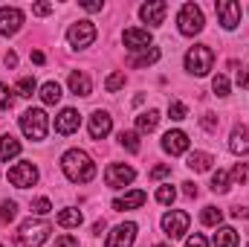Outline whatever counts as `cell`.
Masks as SVG:
<instances>
[{"mask_svg":"<svg viewBox=\"0 0 249 247\" xmlns=\"http://www.w3.org/2000/svg\"><path fill=\"white\" fill-rule=\"evenodd\" d=\"M61 169H64V175H67V181H72V184H90V181L96 178V163H93L90 154L81 151V148H70V151L64 154Z\"/></svg>","mask_w":249,"mask_h":247,"instance_id":"cell-1","label":"cell"},{"mask_svg":"<svg viewBox=\"0 0 249 247\" xmlns=\"http://www.w3.org/2000/svg\"><path fill=\"white\" fill-rule=\"evenodd\" d=\"M50 239V224L47 221H23L20 224V233L15 236V245L18 247H41Z\"/></svg>","mask_w":249,"mask_h":247,"instance_id":"cell-2","label":"cell"},{"mask_svg":"<svg viewBox=\"0 0 249 247\" xmlns=\"http://www.w3.org/2000/svg\"><path fill=\"white\" fill-rule=\"evenodd\" d=\"M47 128H50V120H47V114H44L41 108L23 111V117H20V131H23L29 140H44V137H47Z\"/></svg>","mask_w":249,"mask_h":247,"instance_id":"cell-3","label":"cell"},{"mask_svg":"<svg viewBox=\"0 0 249 247\" xmlns=\"http://www.w3.org/2000/svg\"><path fill=\"white\" fill-rule=\"evenodd\" d=\"M212 64H214V53H212L209 47H203V44L191 47L186 53V70L194 73V76H206V73L212 70Z\"/></svg>","mask_w":249,"mask_h":247,"instance_id":"cell-4","label":"cell"},{"mask_svg":"<svg viewBox=\"0 0 249 247\" xmlns=\"http://www.w3.org/2000/svg\"><path fill=\"white\" fill-rule=\"evenodd\" d=\"M177 23H180V32L183 35H197V32H203V12H200V6H194V3H186L183 9H180V15H177Z\"/></svg>","mask_w":249,"mask_h":247,"instance_id":"cell-5","label":"cell"},{"mask_svg":"<svg viewBox=\"0 0 249 247\" xmlns=\"http://www.w3.org/2000/svg\"><path fill=\"white\" fill-rule=\"evenodd\" d=\"M188 224H191L188 212H180V209H171V212L162 215V230H165L168 239H183L188 233Z\"/></svg>","mask_w":249,"mask_h":247,"instance_id":"cell-6","label":"cell"},{"mask_svg":"<svg viewBox=\"0 0 249 247\" xmlns=\"http://www.w3.org/2000/svg\"><path fill=\"white\" fill-rule=\"evenodd\" d=\"M67 41L78 50V47H90L93 41H96V26H93V21H75L72 26H70V32H67Z\"/></svg>","mask_w":249,"mask_h":247,"instance_id":"cell-7","label":"cell"},{"mask_svg":"<svg viewBox=\"0 0 249 247\" xmlns=\"http://www.w3.org/2000/svg\"><path fill=\"white\" fill-rule=\"evenodd\" d=\"M35 181H38L35 163H18V166L9 169V184L18 186V189H26V186H32Z\"/></svg>","mask_w":249,"mask_h":247,"instance_id":"cell-8","label":"cell"},{"mask_svg":"<svg viewBox=\"0 0 249 247\" xmlns=\"http://www.w3.org/2000/svg\"><path fill=\"white\" fill-rule=\"evenodd\" d=\"M23 26V12L18 6H3L0 9V35H15Z\"/></svg>","mask_w":249,"mask_h":247,"instance_id":"cell-9","label":"cell"},{"mask_svg":"<svg viewBox=\"0 0 249 247\" xmlns=\"http://www.w3.org/2000/svg\"><path fill=\"white\" fill-rule=\"evenodd\" d=\"M136 178V172L130 169V166H124V163H110L107 166V172H105V181L110 189H122L124 184H130Z\"/></svg>","mask_w":249,"mask_h":247,"instance_id":"cell-10","label":"cell"},{"mask_svg":"<svg viewBox=\"0 0 249 247\" xmlns=\"http://www.w3.org/2000/svg\"><path fill=\"white\" fill-rule=\"evenodd\" d=\"M133 239H136V224L124 221L119 227H113V233L107 236V245L105 247H133Z\"/></svg>","mask_w":249,"mask_h":247,"instance_id":"cell-11","label":"cell"},{"mask_svg":"<svg viewBox=\"0 0 249 247\" xmlns=\"http://www.w3.org/2000/svg\"><path fill=\"white\" fill-rule=\"evenodd\" d=\"M214 9H217V18H220L223 29H235V26L241 23V3H235V0H220Z\"/></svg>","mask_w":249,"mask_h":247,"instance_id":"cell-12","label":"cell"},{"mask_svg":"<svg viewBox=\"0 0 249 247\" xmlns=\"http://www.w3.org/2000/svg\"><path fill=\"white\" fill-rule=\"evenodd\" d=\"M165 12H168V3H165V0H151V3H145V6L139 9V18H142L145 23H151V26H162Z\"/></svg>","mask_w":249,"mask_h":247,"instance_id":"cell-13","label":"cell"},{"mask_svg":"<svg viewBox=\"0 0 249 247\" xmlns=\"http://www.w3.org/2000/svg\"><path fill=\"white\" fill-rule=\"evenodd\" d=\"M110 128H113V120L107 111H93V117H90V137L93 140H105L110 134Z\"/></svg>","mask_w":249,"mask_h":247,"instance_id":"cell-14","label":"cell"},{"mask_svg":"<svg viewBox=\"0 0 249 247\" xmlns=\"http://www.w3.org/2000/svg\"><path fill=\"white\" fill-rule=\"evenodd\" d=\"M78 125H81V114L75 108H64L55 117V131L58 134H72V131H78Z\"/></svg>","mask_w":249,"mask_h":247,"instance_id":"cell-15","label":"cell"},{"mask_svg":"<svg viewBox=\"0 0 249 247\" xmlns=\"http://www.w3.org/2000/svg\"><path fill=\"white\" fill-rule=\"evenodd\" d=\"M162 148L168 154H186L188 151V134L186 131H168L162 137Z\"/></svg>","mask_w":249,"mask_h":247,"instance_id":"cell-16","label":"cell"},{"mask_svg":"<svg viewBox=\"0 0 249 247\" xmlns=\"http://www.w3.org/2000/svg\"><path fill=\"white\" fill-rule=\"evenodd\" d=\"M122 41H124V47L127 50H148L151 47V32L148 29H124V35H122Z\"/></svg>","mask_w":249,"mask_h":247,"instance_id":"cell-17","label":"cell"},{"mask_svg":"<svg viewBox=\"0 0 249 247\" xmlns=\"http://www.w3.org/2000/svg\"><path fill=\"white\" fill-rule=\"evenodd\" d=\"M145 201H148V195H145L142 189H133V192H127L124 198H116V201H113V209H116V212H124V209H139Z\"/></svg>","mask_w":249,"mask_h":247,"instance_id":"cell-18","label":"cell"},{"mask_svg":"<svg viewBox=\"0 0 249 247\" xmlns=\"http://www.w3.org/2000/svg\"><path fill=\"white\" fill-rule=\"evenodd\" d=\"M229 148H232L235 154H249V128H244V125H235V128H232Z\"/></svg>","mask_w":249,"mask_h":247,"instance_id":"cell-19","label":"cell"},{"mask_svg":"<svg viewBox=\"0 0 249 247\" xmlns=\"http://www.w3.org/2000/svg\"><path fill=\"white\" fill-rule=\"evenodd\" d=\"M20 154V143L12 137V134H3L0 137V163H9L12 157Z\"/></svg>","mask_w":249,"mask_h":247,"instance_id":"cell-20","label":"cell"},{"mask_svg":"<svg viewBox=\"0 0 249 247\" xmlns=\"http://www.w3.org/2000/svg\"><path fill=\"white\" fill-rule=\"evenodd\" d=\"M70 90H72L75 96H90V90H93V84H90V79H87L84 73H78V70H72V73H70Z\"/></svg>","mask_w":249,"mask_h":247,"instance_id":"cell-21","label":"cell"},{"mask_svg":"<svg viewBox=\"0 0 249 247\" xmlns=\"http://www.w3.org/2000/svg\"><path fill=\"white\" fill-rule=\"evenodd\" d=\"M212 163H214V157L206 154V151H194V154H188V160H186V166L191 172H209Z\"/></svg>","mask_w":249,"mask_h":247,"instance_id":"cell-22","label":"cell"},{"mask_svg":"<svg viewBox=\"0 0 249 247\" xmlns=\"http://www.w3.org/2000/svg\"><path fill=\"white\" fill-rule=\"evenodd\" d=\"M61 84H58V82H47V84H44V87H41V102H44V105H58V102H61Z\"/></svg>","mask_w":249,"mask_h":247,"instance_id":"cell-23","label":"cell"},{"mask_svg":"<svg viewBox=\"0 0 249 247\" xmlns=\"http://www.w3.org/2000/svg\"><path fill=\"white\" fill-rule=\"evenodd\" d=\"M157 123H160V111H154V108L136 117V128H139L142 134H151V131L157 128Z\"/></svg>","mask_w":249,"mask_h":247,"instance_id":"cell-24","label":"cell"},{"mask_svg":"<svg viewBox=\"0 0 249 247\" xmlns=\"http://www.w3.org/2000/svg\"><path fill=\"white\" fill-rule=\"evenodd\" d=\"M238 233L232 230V227H220L217 233H214V247H238Z\"/></svg>","mask_w":249,"mask_h":247,"instance_id":"cell-25","label":"cell"},{"mask_svg":"<svg viewBox=\"0 0 249 247\" xmlns=\"http://www.w3.org/2000/svg\"><path fill=\"white\" fill-rule=\"evenodd\" d=\"M81 221H84L81 209H72V206H70V209H61V212H58V224H61V227H78Z\"/></svg>","mask_w":249,"mask_h":247,"instance_id":"cell-26","label":"cell"},{"mask_svg":"<svg viewBox=\"0 0 249 247\" xmlns=\"http://www.w3.org/2000/svg\"><path fill=\"white\" fill-rule=\"evenodd\" d=\"M200 221H203L206 227H217V224L223 221V212H220L217 206H206V209L200 212Z\"/></svg>","mask_w":249,"mask_h":247,"instance_id":"cell-27","label":"cell"},{"mask_svg":"<svg viewBox=\"0 0 249 247\" xmlns=\"http://www.w3.org/2000/svg\"><path fill=\"white\" fill-rule=\"evenodd\" d=\"M212 192H217V195H223V192H229V172H223V169H217V172L212 175Z\"/></svg>","mask_w":249,"mask_h":247,"instance_id":"cell-28","label":"cell"},{"mask_svg":"<svg viewBox=\"0 0 249 247\" xmlns=\"http://www.w3.org/2000/svg\"><path fill=\"white\" fill-rule=\"evenodd\" d=\"M119 143H122V148H127L130 154L139 151V134H136V131H122V134H119Z\"/></svg>","mask_w":249,"mask_h":247,"instance_id":"cell-29","label":"cell"},{"mask_svg":"<svg viewBox=\"0 0 249 247\" xmlns=\"http://www.w3.org/2000/svg\"><path fill=\"white\" fill-rule=\"evenodd\" d=\"M168 117H171L174 123H180V120L188 117V108L180 102V99H171V102H168Z\"/></svg>","mask_w":249,"mask_h":247,"instance_id":"cell-30","label":"cell"},{"mask_svg":"<svg viewBox=\"0 0 249 247\" xmlns=\"http://www.w3.org/2000/svg\"><path fill=\"white\" fill-rule=\"evenodd\" d=\"M15 215H18V204L15 201H3L0 204V221L9 224V221H15Z\"/></svg>","mask_w":249,"mask_h":247,"instance_id":"cell-31","label":"cell"},{"mask_svg":"<svg viewBox=\"0 0 249 247\" xmlns=\"http://www.w3.org/2000/svg\"><path fill=\"white\" fill-rule=\"evenodd\" d=\"M154 62H160V50H157V47H151L145 56L133 59V62H130V67H148V64H154Z\"/></svg>","mask_w":249,"mask_h":247,"instance_id":"cell-32","label":"cell"},{"mask_svg":"<svg viewBox=\"0 0 249 247\" xmlns=\"http://www.w3.org/2000/svg\"><path fill=\"white\" fill-rule=\"evenodd\" d=\"M212 90H214L217 96H229V79H226L223 73H217V76L212 79Z\"/></svg>","mask_w":249,"mask_h":247,"instance_id":"cell-33","label":"cell"},{"mask_svg":"<svg viewBox=\"0 0 249 247\" xmlns=\"http://www.w3.org/2000/svg\"><path fill=\"white\" fill-rule=\"evenodd\" d=\"M35 93V79L32 76H20L18 82V96H32Z\"/></svg>","mask_w":249,"mask_h":247,"instance_id":"cell-34","label":"cell"},{"mask_svg":"<svg viewBox=\"0 0 249 247\" xmlns=\"http://www.w3.org/2000/svg\"><path fill=\"white\" fill-rule=\"evenodd\" d=\"M174 198H177V189H174L171 184L157 189V201H160V204H174Z\"/></svg>","mask_w":249,"mask_h":247,"instance_id":"cell-35","label":"cell"},{"mask_svg":"<svg viewBox=\"0 0 249 247\" xmlns=\"http://www.w3.org/2000/svg\"><path fill=\"white\" fill-rule=\"evenodd\" d=\"M119 87H124V73H113V76H107L105 90H107V93H116Z\"/></svg>","mask_w":249,"mask_h":247,"instance_id":"cell-36","label":"cell"},{"mask_svg":"<svg viewBox=\"0 0 249 247\" xmlns=\"http://www.w3.org/2000/svg\"><path fill=\"white\" fill-rule=\"evenodd\" d=\"M12 93H15V90H12L9 84H0V108H3V111H9V108L15 105V96H12Z\"/></svg>","mask_w":249,"mask_h":247,"instance_id":"cell-37","label":"cell"},{"mask_svg":"<svg viewBox=\"0 0 249 247\" xmlns=\"http://www.w3.org/2000/svg\"><path fill=\"white\" fill-rule=\"evenodd\" d=\"M232 181H235V184H247L249 181V166L247 163H235V169H232Z\"/></svg>","mask_w":249,"mask_h":247,"instance_id":"cell-38","label":"cell"},{"mask_svg":"<svg viewBox=\"0 0 249 247\" xmlns=\"http://www.w3.org/2000/svg\"><path fill=\"white\" fill-rule=\"evenodd\" d=\"M50 209H53L50 198H38V201H32V212H35V215H47Z\"/></svg>","mask_w":249,"mask_h":247,"instance_id":"cell-39","label":"cell"},{"mask_svg":"<svg viewBox=\"0 0 249 247\" xmlns=\"http://www.w3.org/2000/svg\"><path fill=\"white\" fill-rule=\"evenodd\" d=\"M200 123H203V128H206L209 134H214V131H217V125H220V120H217L214 114H203V120H200Z\"/></svg>","mask_w":249,"mask_h":247,"instance_id":"cell-40","label":"cell"},{"mask_svg":"<svg viewBox=\"0 0 249 247\" xmlns=\"http://www.w3.org/2000/svg\"><path fill=\"white\" fill-rule=\"evenodd\" d=\"M168 175H171V166H168V163H162V166H154V169H151V178H154V181L168 178Z\"/></svg>","mask_w":249,"mask_h":247,"instance_id":"cell-41","label":"cell"},{"mask_svg":"<svg viewBox=\"0 0 249 247\" xmlns=\"http://www.w3.org/2000/svg\"><path fill=\"white\" fill-rule=\"evenodd\" d=\"M55 247H78V239L75 236H61V239H55Z\"/></svg>","mask_w":249,"mask_h":247,"instance_id":"cell-42","label":"cell"},{"mask_svg":"<svg viewBox=\"0 0 249 247\" xmlns=\"http://www.w3.org/2000/svg\"><path fill=\"white\" fill-rule=\"evenodd\" d=\"M53 9H55L53 3H35V6H32V12H35V15H50Z\"/></svg>","mask_w":249,"mask_h":247,"instance_id":"cell-43","label":"cell"},{"mask_svg":"<svg viewBox=\"0 0 249 247\" xmlns=\"http://www.w3.org/2000/svg\"><path fill=\"white\" fill-rule=\"evenodd\" d=\"M238 84H241L244 90H249V67H244V70L238 73Z\"/></svg>","mask_w":249,"mask_h":247,"instance_id":"cell-44","label":"cell"},{"mask_svg":"<svg viewBox=\"0 0 249 247\" xmlns=\"http://www.w3.org/2000/svg\"><path fill=\"white\" fill-rule=\"evenodd\" d=\"M186 247H206V239H203L200 233H194V236L186 242Z\"/></svg>","mask_w":249,"mask_h":247,"instance_id":"cell-45","label":"cell"},{"mask_svg":"<svg viewBox=\"0 0 249 247\" xmlns=\"http://www.w3.org/2000/svg\"><path fill=\"white\" fill-rule=\"evenodd\" d=\"M183 192H186L188 198H197V184H191V181H186V184H183Z\"/></svg>","mask_w":249,"mask_h":247,"instance_id":"cell-46","label":"cell"},{"mask_svg":"<svg viewBox=\"0 0 249 247\" xmlns=\"http://www.w3.org/2000/svg\"><path fill=\"white\" fill-rule=\"evenodd\" d=\"M3 62H6V67H18V56H15V53H6Z\"/></svg>","mask_w":249,"mask_h":247,"instance_id":"cell-47","label":"cell"},{"mask_svg":"<svg viewBox=\"0 0 249 247\" xmlns=\"http://www.w3.org/2000/svg\"><path fill=\"white\" fill-rule=\"evenodd\" d=\"M232 215H235V218H249V209H244V206H235V209H232Z\"/></svg>","mask_w":249,"mask_h":247,"instance_id":"cell-48","label":"cell"},{"mask_svg":"<svg viewBox=\"0 0 249 247\" xmlns=\"http://www.w3.org/2000/svg\"><path fill=\"white\" fill-rule=\"evenodd\" d=\"M81 9H87V12H99L102 3H81Z\"/></svg>","mask_w":249,"mask_h":247,"instance_id":"cell-49","label":"cell"},{"mask_svg":"<svg viewBox=\"0 0 249 247\" xmlns=\"http://www.w3.org/2000/svg\"><path fill=\"white\" fill-rule=\"evenodd\" d=\"M32 62H35V64H44L47 59H44V53H41V50H35V53H32Z\"/></svg>","mask_w":249,"mask_h":247,"instance_id":"cell-50","label":"cell"},{"mask_svg":"<svg viewBox=\"0 0 249 247\" xmlns=\"http://www.w3.org/2000/svg\"><path fill=\"white\" fill-rule=\"evenodd\" d=\"M102 230H105V221H96V224H93V233H96V236H99V233H102Z\"/></svg>","mask_w":249,"mask_h":247,"instance_id":"cell-51","label":"cell"},{"mask_svg":"<svg viewBox=\"0 0 249 247\" xmlns=\"http://www.w3.org/2000/svg\"><path fill=\"white\" fill-rule=\"evenodd\" d=\"M154 247H168V245H154Z\"/></svg>","mask_w":249,"mask_h":247,"instance_id":"cell-52","label":"cell"}]
</instances>
